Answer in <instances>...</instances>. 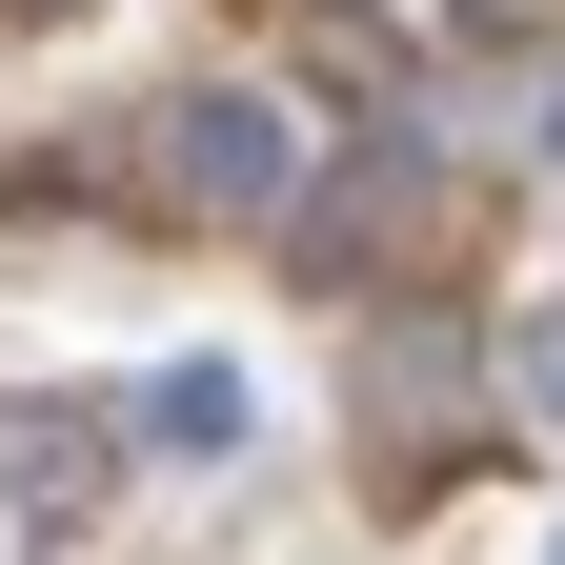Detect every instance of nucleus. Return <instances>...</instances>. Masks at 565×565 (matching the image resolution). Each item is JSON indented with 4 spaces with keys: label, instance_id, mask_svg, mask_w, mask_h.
<instances>
[{
    "label": "nucleus",
    "instance_id": "nucleus-1",
    "mask_svg": "<svg viewBox=\"0 0 565 565\" xmlns=\"http://www.w3.org/2000/svg\"><path fill=\"white\" fill-rule=\"evenodd\" d=\"M162 182L202 202V223H282V202H303V102L202 82V102H182V141H162Z\"/></svg>",
    "mask_w": 565,
    "mask_h": 565
},
{
    "label": "nucleus",
    "instance_id": "nucleus-2",
    "mask_svg": "<svg viewBox=\"0 0 565 565\" xmlns=\"http://www.w3.org/2000/svg\"><path fill=\"white\" fill-rule=\"evenodd\" d=\"M141 445H162V465H243V445H263V364H243V343L141 364Z\"/></svg>",
    "mask_w": 565,
    "mask_h": 565
},
{
    "label": "nucleus",
    "instance_id": "nucleus-3",
    "mask_svg": "<svg viewBox=\"0 0 565 565\" xmlns=\"http://www.w3.org/2000/svg\"><path fill=\"white\" fill-rule=\"evenodd\" d=\"M505 384H525V424L565 445V303H525V323H505Z\"/></svg>",
    "mask_w": 565,
    "mask_h": 565
},
{
    "label": "nucleus",
    "instance_id": "nucleus-4",
    "mask_svg": "<svg viewBox=\"0 0 565 565\" xmlns=\"http://www.w3.org/2000/svg\"><path fill=\"white\" fill-rule=\"evenodd\" d=\"M525 141H545V162H565V82H525Z\"/></svg>",
    "mask_w": 565,
    "mask_h": 565
},
{
    "label": "nucleus",
    "instance_id": "nucleus-5",
    "mask_svg": "<svg viewBox=\"0 0 565 565\" xmlns=\"http://www.w3.org/2000/svg\"><path fill=\"white\" fill-rule=\"evenodd\" d=\"M525 565H565V525H545V545H525Z\"/></svg>",
    "mask_w": 565,
    "mask_h": 565
}]
</instances>
